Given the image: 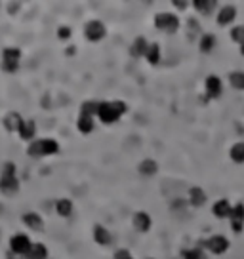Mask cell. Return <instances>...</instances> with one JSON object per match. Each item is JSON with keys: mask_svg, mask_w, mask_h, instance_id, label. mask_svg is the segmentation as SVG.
I'll return each instance as SVG.
<instances>
[{"mask_svg": "<svg viewBox=\"0 0 244 259\" xmlns=\"http://www.w3.org/2000/svg\"><path fill=\"white\" fill-rule=\"evenodd\" d=\"M19 190V179L16 173V164L6 162L0 172V192L4 196H16Z\"/></svg>", "mask_w": 244, "mask_h": 259, "instance_id": "1", "label": "cell"}, {"mask_svg": "<svg viewBox=\"0 0 244 259\" xmlns=\"http://www.w3.org/2000/svg\"><path fill=\"white\" fill-rule=\"evenodd\" d=\"M126 111H128V107L122 101H99L98 117L103 124H115Z\"/></svg>", "mask_w": 244, "mask_h": 259, "instance_id": "2", "label": "cell"}, {"mask_svg": "<svg viewBox=\"0 0 244 259\" xmlns=\"http://www.w3.org/2000/svg\"><path fill=\"white\" fill-rule=\"evenodd\" d=\"M59 153V143L52 138L35 139L31 141V145L27 147V155L33 158H42V156H52Z\"/></svg>", "mask_w": 244, "mask_h": 259, "instance_id": "3", "label": "cell"}, {"mask_svg": "<svg viewBox=\"0 0 244 259\" xmlns=\"http://www.w3.org/2000/svg\"><path fill=\"white\" fill-rule=\"evenodd\" d=\"M19 61H21V50L19 48H4L2 50V71L4 72H16L19 71Z\"/></svg>", "mask_w": 244, "mask_h": 259, "instance_id": "4", "label": "cell"}, {"mask_svg": "<svg viewBox=\"0 0 244 259\" xmlns=\"http://www.w3.org/2000/svg\"><path fill=\"white\" fill-rule=\"evenodd\" d=\"M31 246H33L31 238H29L27 235H23V233H16V235L10 238V250H12V254H16L18 258H25V256L29 254Z\"/></svg>", "mask_w": 244, "mask_h": 259, "instance_id": "5", "label": "cell"}, {"mask_svg": "<svg viewBox=\"0 0 244 259\" xmlns=\"http://www.w3.org/2000/svg\"><path fill=\"white\" fill-rule=\"evenodd\" d=\"M155 25H157V29L168 33V35H172V33H175L179 29V19H177L175 14L162 12V14H158L157 18H155Z\"/></svg>", "mask_w": 244, "mask_h": 259, "instance_id": "6", "label": "cell"}, {"mask_svg": "<svg viewBox=\"0 0 244 259\" xmlns=\"http://www.w3.org/2000/svg\"><path fill=\"white\" fill-rule=\"evenodd\" d=\"M84 35L90 42H99L105 35H107V29H105V25L101 21H98V19H94V21H88L86 27H84Z\"/></svg>", "mask_w": 244, "mask_h": 259, "instance_id": "7", "label": "cell"}, {"mask_svg": "<svg viewBox=\"0 0 244 259\" xmlns=\"http://www.w3.org/2000/svg\"><path fill=\"white\" fill-rule=\"evenodd\" d=\"M204 246L208 248L214 256H221V254H225L227 250H229V240L223 235H214V236H210L208 240L204 242Z\"/></svg>", "mask_w": 244, "mask_h": 259, "instance_id": "8", "label": "cell"}, {"mask_svg": "<svg viewBox=\"0 0 244 259\" xmlns=\"http://www.w3.org/2000/svg\"><path fill=\"white\" fill-rule=\"evenodd\" d=\"M229 219H231V227H233L235 233H241V231H243L244 229V204L243 202H239L237 206H233Z\"/></svg>", "mask_w": 244, "mask_h": 259, "instance_id": "9", "label": "cell"}, {"mask_svg": "<svg viewBox=\"0 0 244 259\" xmlns=\"http://www.w3.org/2000/svg\"><path fill=\"white\" fill-rule=\"evenodd\" d=\"M221 90H223V84H221V78L216 76V74H210L206 78V95L210 99H216L221 95Z\"/></svg>", "mask_w": 244, "mask_h": 259, "instance_id": "10", "label": "cell"}, {"mask_svg": "<svg viewBox=\"0 0 244 259\" xmlns=\"http://www.w3.org/2000/svg\"><path fill=\"white\" fill-rule=\"evenodd\" d=\"M2 124H4V128L8 130V132H18L19 126L23 124V117L16 113V111H10V113H6V117L2 118Z\"/></svg>", "mask_w": 244, "mask_h": 259, "instance_id": "11", "label": "cell"}, {"mask_svg": "<svg viewBox=\"0 0 244 259\" xmlns=\"http://www.w3.org/2000/svg\"><path fill=\"white\" fill-rule=\"evenodd\" d=\"M18 134L23 141H35V136H36L35 120H23V124L19 126Z\"/></svg>", "mask_w": 244, "mask_h": 259, "instance_id": "12", "label": "cell"}, {"mask_svg": "<svg viewBox=\"0 0 244 259\" xmlns=\"http://www.w3.org/2000/svg\"><path fill=\"white\" fill-rule=\"evenodd\" d=\"M237 18V8L235 6H223L221 10H220V14H218V23L221 25V27H227L229 23H233Z\"/></svg>", "mask_w": 244, "mask_h": 259, "instance_id": "13", "label": "cell"}, {"mask_svg": "<svg viewBox=\"0 0 244 259\" xmlns=\"http://www.w3.org/2000/svg\"><path fill=\"white\" fill-rule=\"evenodd\" d=\"M23 223L27 225L31 231H42L44 229V219L36 213V212H27L23 215Z\"/></svg>", "mask_w": 244, "mask_h": 259, "instance_id": "14", "label": "cell"}, {"mask_svg": "<svg viewBox=\"0 0 244 259\" xmlns=\"http://www.w3.org/2000/svg\"><path fill=\"white\" fill-rule=\"evenodd\" d=\"M132 221H134V229H136L138 233H147V231L151 229V223H153L151 217H149L145 212H138V213L134 215Z\"/></svg>", "mask_w": 244, "mask_h": 259, "instance_id": "15", "label": "cell"}, {"mask_svg": "<svg viewBox=\"0 0 244 259\" xmlns=\"http://www.w3.org/2000/svg\"><path fill=\"white\" fill-rule=\"evenodd\" d=\"M147 50H149V44H147V40H145L143 36H138V38L134 40L132 48H130V55L138 59V57H143V55H147Z\"/></svg>", "mask_w": 244, "mask_h": 259, "instance_id": "16", "label": "cell"}, {"mask_svg": "<svg viewBox=\"0 0 244 259\" xmlns=\"http://www.w3.org/2000/svg\"><path fill=\"white\" fill-rule=\"evenodd\" d=\"M231 210H233V206L229 204V200H225V198H221V200H218L216 204H214V208H212V213L216 215V217H229L231 215Z\"/></svg>", "mask_w": 244, "mask_h": 259, "instance_id": "17", "label": "cell"}, {"mask_svg": "<svg viewBox=\"0 0 244 259\" xmlns=\"http://www.w3.org/2000/svg\"><path fill=\"white\" fill-rule=\"evenodd\" d=\"M189 202H191L193 208L204 206V202H206V192L200 189V187H193V189L189 190Z\"/></svg>", "mask_w": 244, "mask_h": 259, "instance_id": "18", "label": "cell"}, {"mask_svg": "<svg viewBox=\"0 0 244 259\" xmlns=\"http://www.w3.org/2000/svg\"><path fill=\"white\" fill-rule=\"evenodd\" d=\"M94 238L99 246H109L111 244V233L105 229L103 225H96L94 227Z\"/></svg>", "mask_w": 244, "mask_h": 259, "instance_id": "19", "label": "cell"}, {"mask_svg": "<svg viewBox=\"0 0 244 259\" xmlns=\"http://www.w3.org/2000/svg\"><path fill=\"white\" fill-rule=\"evenodd\" d=\"M27 259H48V248L44 246V244H40V242H36L31 246V250H29V254L25 256Z\"/></svg>", "mask_w": 244, "mask_h": 259, "instance_id": "20", "label": "cell"}, {"mask_svg": "<svg viewBox=\"0 0 244 259\" xmlns=\"http://www.w3.org/2000/svg\"><path fill=\"white\" fill-rule=\"evenodd\" d=\"M55 212L61 217H69L71 213H73V202H71L69 198H59L55 202Z\"/></svg>", "mask_w": 244, "mask_h": 259, "instance_id": "21", "label": "cell"}, {"mask_svg": "<svg viewBox=\"0 0 244 259\" xmlns=\"http://www.w3.org/2000/svg\"><path fill=\"white\" fill-rule=\"evenodd\" d=\"M98 109H99V101H84L80 107V117H98Z\"/></svg>", "mask_w": 244, "mask_h": 259, "instance_id": "22", "label": "cell"}, {"mask_svg": "<svg viewBox=\"0 0 244 259\" xmlns=\"http://www.w3.org/2000/svg\"><path fill=\"white\" fill-rule=\"evenodd\" d=\"M140 173L141 175H155L158 172V164L155 160H151V158H147V160H143L140 164Z\"/></svg>", "mask_w": 244, "mask_h": 259, "instance_id": "23", "label": "cell"}, {"mask_svg": "<svg viewBox=\"0 0 244 259\" xmlns=\"http://www.w3.org/2000/svg\"><path fill=\"white\" fill-rule=\"evenodd\" d=\"M76 126H78V132H82V134H92L94 128H96L94 118H90V117H78Z\"/></svg>", "mask_w": 244, "mask_h": 259, "instance_id": "24", "label": "cell"}, {"mask_svg": "<svg viewBox=\"0 0 244 259\" xmlns=\"http://www.w3.org/2000/svg\"><path fill=\"white\" fill-rule=\"evenodd\" d=\"M145 57L151 65H158L160 63V46L158 44H149V50H147Z\"/></svg>", "mask_w": 244, "mask_h": 259, "instance_id": "25", "label": "cell"}, {"mask_svg": "<svg viewBox=\"0 0 244 259\" xmlns=\"http://www.w3.org/2000/svg\"><path fill=\"white\" fill-rule=\"evenodd\" d=\"M231 158H233V162H237V164H244V143H235L233 147H231Z\"/></svg>", "mask_w": 244, "mask_h": 259, "instance_id": "26", "label": "cell"}, {"mask_svg": "<svg viewBox=\"0 0 244 259\" xmlns=\"http://www.w3.org/2000/svg\"><path fill=\"white\" fill-rule=\"evenodd\" d=\"M193 4H195V8H196V12H200V14H210V12L216 8V0H214V2H212V0H195Z\"/></svg>", "mask_w": 244, "mask_h": 259, "instance_id": "27", "label": "cell"}, {"mask_svg": "<svg viewBox=\"0 0 244 259\" xmlns=\"http://www.w3.org/2000/svg\"><path fill=\"white\" fill-rule=\"evenodd\" d=\"M229 82L235 90H244V72L241 71H235L229 74Z\"/></svg>", "mask_w": 244, "mask_h": 259, "instance_id": "28", "label": "cell"}, {"mask_svg": "<svg viewBox=\"0 0 244 259\" xmlns=\"http://www.w3.org/2000/svg\"><path fill=\"white\" fill-rule=\"evenodd\" d=\"M200 50L204 53H208L214 50V46H216V38H214V35H204L202 38H200Z\"/></svg>", "mask_w": 244, "mask_h": 259, "instance_id": "29", "label": "cell"}, {"mask_svg": "<svg viewBox=\"0 0 244 259\" xmlns=\"http://www.w3.org/2000/svg\"><path fill=\"white\" fill-rule=\"evenodd\" d=\"M231 38L237 42V44H244V25H239V27H235L233 31H231Z\"/></svg>", "mask_w": 244, "mask_h": 259, "instance_id": "30", "label": "cell"}, {"mask_svg": "<svg viewBox=\"0 0 244 259\" xmlns=\"http://www.w3.org/2000/svg\"><path fill=\"white\" fill-rule=\"evenodd\" d=\"M181 256H183V259H204L200 248H198V250H185Z\"/></svg>", "mask_w": 244, "mask_h": 259, "instance_id": "31", "label": "cell"}, {"mask_svg": "<svg viewBox=\"0 0 244 259\" xmlns=\"http://www.w3.org/2000/svg\"><path fill=\"white\" fill-rule=\"evenodd\" d=\"M57 36H59L61 40H69L71 38V29L69 27H65V25H63V27H59V29H57Z\"/></svg>", "mask_w": 244, "mask_h": 259, "instance_id": "32", "label": "cell"}, {"mask_svg": "<svg viewBox=\"0 0 244 259\" xmlns=\"http://www.w3.org/2000/svg\"><path fill=\"white\" fill-rule=\"evenodd\" d=\"M115 259H134L130 256V252L128 250H119L117 254H115Z\"/></svg>", "mask_w": 244, "mask_h": 259, "instance_id": "33", "label": "cell"}, {"mask_svg": "<svg viewBox=\"0 0 244 259\" xmlns=\"http://www.w3.org/2000/svg\"><path fill=\"white\" fill-rule=\"evenodd\" d=\"M174 6L175 8H183V10H185V8H187V2H185V0H174Z\"/></svg>", "mask_w": 244, "mask_h": 259, "instance_id": "34", "label": "cell"}, {"mask_svg": "<svg viewBox=\"0 0 244 259\" xmlns=\"http://www.w3.org/2000/svg\"><path fill=\"white\" fill-rule=\"evenodd\" d=\"M8 8H10V10H8L10 14H16V12H18V8H19V4H8Z\"/></svg>", "mask_w": 244, "mask_h": 259, "instance_id": "35", "label": "cell"}, {"mask_svg": "<svg viewBox=\"0 0 244 259\" xmlns=\"http://www.w3.org/2000/svg\"><path fill=\"white\" fill-rule=\"evenodd\" d=\"M241 53H243V55H244V44H243V46H241Z\"/></svg>", "mask_w": 244, "mask_h": 259, "instance_id": "36", "label": "cell"}, {"mask_svg": "<svg viewBox=\"0 0 244 259\" xmlns=\"http://www.w3.org/2000/svg\"><path fill=\"white\" fill-rule=\"evenodd\" d=\"M19 259H27V258H19Z\"/></svg>", "mask_w": 244, "mask_h": 259, "instance_id": "37", "label": "cell"}, {"mask_svg": "<svg viewBox=\"0 0 244 259\" xmlns=\"http://www.w3.org/2000/svg\"><path fill=\"white\" fill-rule=\"evenodd\" d=\"M147 259H153V258H147Z\"/></svg>", "mask_w": 244, "mask_h": 259, "instance_id": "38", "label": "cell"}]
</instances>
